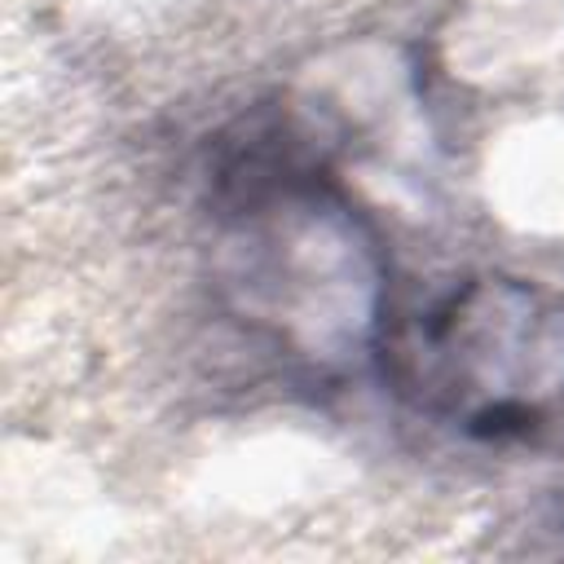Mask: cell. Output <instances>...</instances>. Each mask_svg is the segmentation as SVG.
Instances as JSON below:
<instances>
[{
	"label": "cell",
	"mask_w": 564,
	"mask_h": 564,
	"mask_svg": "<svg viewBox=\"0 0 564 564\" xmlns=\"http://www.w3.org/2000/svg\"><path fill=\"white\" fill-rule=\"evenodd\" d=\"M207 286L220 317L300 388H344L388 335V247L291 110L212 141Z\"/></svg>",
	"instance_id": "obj_1"
},
{
	"label": "cell",
	"mask_w": 564,
	"mask_h": 564,
	"mask_svg": "<svg viewBox=\"0 0 564 564\" xmlns=\"http://www.w3.org/2000/svg\"><path fill=\"white\" fill-rule=\"evenodd\" d=\"M375 370L419 419L480 445L538 441L564 423V300L485 269L388 322Z\"/></svg>",
	"instance_id": "obj_2"
}]
</instances>
